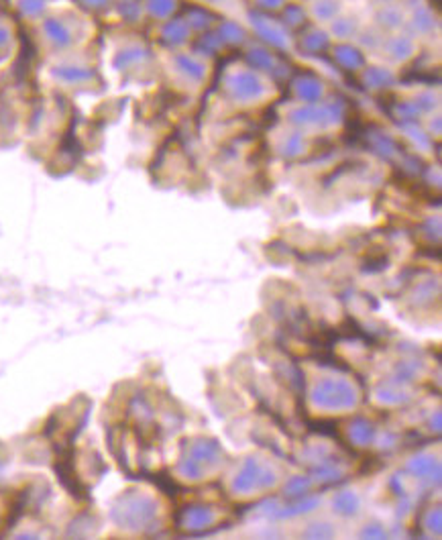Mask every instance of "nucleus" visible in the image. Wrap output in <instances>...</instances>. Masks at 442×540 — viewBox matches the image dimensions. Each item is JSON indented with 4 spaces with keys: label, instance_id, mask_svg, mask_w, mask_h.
<instances>
[{
    "label": "nucleus",
    "instance_id": "nucleus-1",
    "mask_svg": "<svg viewBox=\"0 0 442 540\" xmlns=\"http://www.w3.org/2000/svg\"><path fill=\"white\" fill-rule=\"evenodd\" d=\"M196 3H202L206 7H212L220 13H225L227 17H233V19H241L245 15V9H243V0H196Z\"/></svg>",
    "mask_w": 442,
    "mask_h": 540
}]
</instances>
